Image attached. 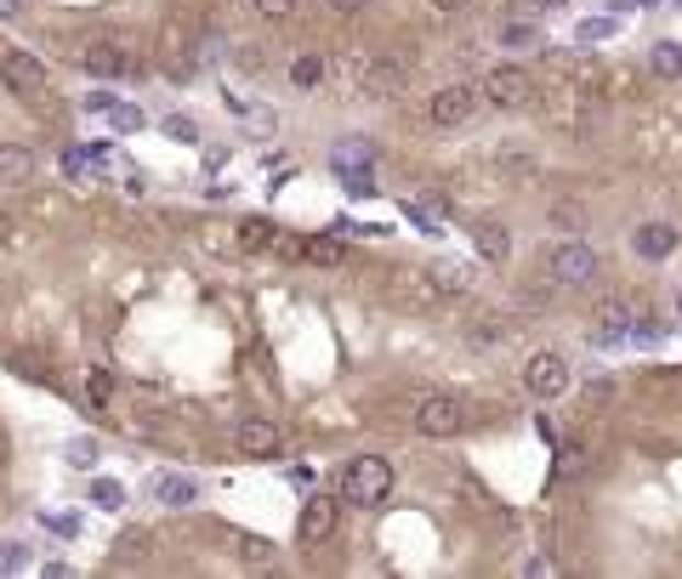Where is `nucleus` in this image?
I'll return each instance as SVG.
<instances>
[{"mask_svg": "<svg viewBox=\"0 0 682 579\" xmlns=\"http://www.w3.org/2000/svg\"><path fill=\"white\" fill-rule=\"evenodd\" d=\"M0 460H7V443H0Z\"/></svg>", "mask_w": 682, "mask_h": 579, "instance_id": "obj_43", "label": "nucleus"}, {"mask_svg": "<svg viewBox=\"0 0 682 579\" xmlns=\"http://www.w3.org/2000/svg\"><path fill=\"white\" fill-rule=\"evenodd\" d=\"M12 369H18V375H23V381H46V387H52V381H57V375H52V369H46V364H41V358H12Z\"/></svg>", "mask_w": 682, "mask_h": 579, "instance_id": "obj_32", "label": "nucleus"}, {"mask_svg": "<svg viewBox=\"0 0 682 579\" xmlns=\"http://www.w3.org/2000/svg\"><path fill=\"white\" fill-rule=\"evenodd\" d=\"M676 7H682V0H676Z\"/></svg>", "mask_w": 682, "mask_h": 579, "instance_id": "obj_46", "label": "nucleus"}, {"mask_svg": "<svg viewBox=\"0 0 682 579\" xmlns=\"http://www.w3.org/2000/svg\"><path fill=\"white\" fill-rule=\"evenodd\" d=\"M233 449L245 460H273V455H279V426H273V421H239Z\"/></svg>", "mask_w": 682, "mask_h": 579, "instance_id": "obj_10", "label": "nucleus"}, {"mask_svg": "<svg viewBox=\"0 0 682 579\" xmlns=\"http://www.w3.org/2000/svg\"><path fill=\"white\" fill-rule=\"evenodd\" d=\"M324 7H330L336 18H353V12H364V7H370V0H324Z\"/></svg>", "mask_w": 682, "mask_h": 579, "instance_id": "obj_38", "label": "nucleus"}, {"mask_svg": "<svg viewBox=\"0 0 682 579\" xmlns=\"http://www.w3.org/2000/svg\"><path fill=\"white\" fill-rule=\"evenodd\" d=\"M330 159H336V165H370V159H375V148H370V143H341Z\"/></svg>", "mask_w": 682, "mask_h": 579, "instance_id": "obj_29", "label": "nucleus"}, {"mask_svg": "<svg viewBox=\"0 0 682 579\" xmlns=\"http://www.w3.org/2000/svg\"><path fill=\"white\" fill-rule=\"evenodd\" d=\"M330 534H336V500L330 494H307V505H301V539L319 545Z\"/></svg>", "mask_w": 682, "mask_h": 579, "instance_id": "obj_12", "label": "nucleus"}, {"mask_svg": "<svg viewBox=\"0 0 682 579\" xmlns=\"http://www.w3.org/2000/svg\"><path fill=\"white\" fill-rule=\"evenodd\" d=\"M290 80H296L301 91H314V86L324 80V63H319L314 52H307V57H296V63H290Z\"/></svg>", "mask_w": 682, "mask_h": 579, "instance_id": "obj_23", "label": "nucleus"}, {"mask_svg": "<svg viewBox=\"0 0 682 579\" xmlns=\"http://www.w3.org/2000/svg\"><path fill=\"white\" fill-rule=\"evenodd\" d=\"M165 136H170V143H199V125L188 114H170L165 120Z\"/></svg>", "mask_w": 682, "mask_h": 579, "instance_id": "obj_28", "label": "nucleus"}, {"mask_svg": "<svg viewBox=\"0 0 682 579\" xmlns=\"http://www.w3.org/2000/svg\"><path fill=\"white\" fill-rule=\"evenodd\" d=\"M359 86H364V91H370L375 102H393V97H404L409 75H404V63H393V57H375V63H364Z\"/></svg>", "mask_w": 682, "mask_h": 579, "instance_id": "obj_9", "label": "nucleus"}, {"mask_svg": "<svg viewBox=\"0 0 682 579\" xmlns=\"http://www.w3.org/2000/svg\"><path fill=\"white\" fill-rule=\"evenodd\" d=\"M12 227H18V222H12L7 211H0V245H12Z\"/></svg>", "mask_w": 682, "mask_h": 579, "instance_id": "obj_40", "label": "nucleus"}, {"mask_svg": "<svg viewBox=\"0 0 682 579\" xmlns=\"http://www.w3.org/2000/svg\"><path fill=\"white\" fill-rule=\"evenodd\" d=\"M608 34H614V18H586V23L574 29V41L592 46V41H608Z\"/></svg>", "mask_w": 682, "mask_h": 579, "instance_id": "obj_27", "label": "nucleus"}, {"mask_svg": "<svg viewBox=\"0 0 682 579\" xmlns=\"http://www.w3.org/2000/svg\"><path fill=\"white\" fill-rule=\"evenodd\" d=\"M535 7H540V12H558V7H569V0H535Z\"/></svg>", "mask_w": 682, "mask_h": 579, "instance_id": "obj_42", "label": "nucleus"}, {"mask_svg": "<svg viewBox=\"0 0 682 579\" xmlns=\"http://www.w3.org/2000/svg\"><path fill=\"white\" fill-rule=\"evenodd\" d=\"M648 68H654L660 80H682V46L676 41H660L654 57H648Z\"/></svg>", "mask_w": 682, "mask_h": 579, "instance_id": "obj_19", "label": "nucleus"}, {"mask_svg": "<svg viewBox=\"0 0 682 579\" xmlns=\"http://www.w3.org/2000/svg\"><path fill=\"white\" fill-rule=\"evenodd\" d=\"M472 245H477V256H484V261H506L512 256V233L484 216V222H472Z\"/></svg>", "mask_w": 682, "mask_h": 579, "instance_id": "obj_15", "label": "nucleus"}, {"mask_svg": "<svg viewBox=\"0 0 682 579\" xmlns=\"http://www.w3.org/2000/svg\"><path fill=\"white\" fill-rule=\"evenodd\" d=\"M86 392H91L97 403H109V398H114V375H109V369H91V375H86Z\"/></svg>", "mask_w": 682, "mask_h": 579, "instance_id": "obj_30", "label": "nucleus"}, {"mask_svg": "<svg viewBox=\"0 0 682 579\" xmlns=\"http://www.w3.org/2000/svg\"><path fill=\"white\" fill-rule=\"evenodd\" d=\"M416 432L421 437H455V432H466V403L450 398V392H427L416 403Z\"/></svg>", "mask_w": 682, "mask_h": 579, "instance_id": "obj_3", "label": "nucleus"}, {"mask_svg": "<svg viewBox=\"0 0 682 579\" xmlns=\"http://www.w3.org/2000/svg\"><path fill=\"white\" fill-rule=\"evenodd\" d=\"M427 7H432V12H466L472 0H427Z\"/></svg>", "mask_w": 682, "mask_h": 579, "instance_id": "obj_39", "label": "nucleus"}, {"mask_svg": "<svg viewBox=\"0 0 682 579\" xmlns=\"http://www.w3.org/2000/svg\"><path fill=\"white\" fill-rule=\"evenodd\" d=\"M546 279H558L563 290H586L597 279V250L586 245V238H563V245L546 250Z\"/></svg>", "mask_w": 682, "mask_h": 579, "instance_id": "obj_2", "label": "nucleus"}, {"mask_svg": "<svg viewBox=\"0 0 682 579\" xmlns=\"http://www.w3.org/2000/svg\"><path fill=\"white\" fill-rule=\"evenodd\" d=\"M239 557H245L251 568H267L273 557H279V545L262 539V534H239Z\"/></svg>", "mask_w": 682, "mask_h": 579, "instance_id": "obj_20", "label": "nucleus"}, {"mask_svg": "<svg viewBox=\"0 0 682 579\" xmlns=\"http://www.w3.org/2000/svg\"><path fill=\"white\" fill-rule=\"evenodd\" d=\"M114 125L120 131H143V109H114Z\"/></svg>", "mask_w": 682, "mask_h": 579, "instance_id": "obj_37", "label": "nucleus"}, {"mask_svg": "<svg viewBox=\"0 0 682 579\" xmlns=\"http://www.w3.org/2000/svg\"><path fill=\"white\" fill-rule=\"evenodd\" d=\"M552 222H558L563 233H580V227H586V211H580L574 199H558V204H552Z\"/></svg>", "mask_w": 682, "mask_h": 579, "instance_id": "obj_25", "label": "nucleus"}, {"mask_svg": "<svg viewBox=\"0 0 682 579\" xmlns=\"http://www.w3.org/2000/svg\"><path fill=\"white\" fill-rule=\"evenodd\" d=\"M524 387H529L535 398H563V392H569V358H563V353H535V358L524 364Z\"/></svg>", "mask_w": 682, "mask_h": 579, "instance_id": "obj_6", "label": "nucleus"}, {"mask_svg": "<svg viewBox=\"0 0 682 579\" xmlns=\"http://www.w3.org/2000/svg\"><path fill=\"white\" fill-rule=\"evenodd\" d=\"M91 505H97V511H120V505H125V483H114V477H97V483H91Z\"/></svg>", "mask_w": 682, "mask_h": 579, "instance_id": "obj_22", "label": "nucleus"}, {"mask_svg": "<svg viewBox=\"0 0 682 579\" xmlns=\"http://www.w3.org/2000/svg\"><path fill=\"white\" fill-rule=\"evenodd\" d=\"M239 238H245V250H262V245H267V238H273V227H267L262 216H251L245 227H239Z\"/></svg>", "mask_w": 682, "mask_h": 579, "instance_id": "obj_31", "label": "nucleus"}, {"mask_svg": "<svg viewBox=\"0 0 682 579\" xmlns=\"http://www.w3.org/2000/svg\"><path fill=\"white\" fill-rule=\"evenodd\" d=\"M0 80L18 97H46V63L29 52H0Z\"/></svg>", "mask_w": 682, "mask_h": 579, "instance_id": "obj_7", "label": "nucleus"}, {"mask_svg": "<svg viewBox=\"0 0 682 579\" xmlns=\"http://www.w3.org/2000/svg\"><path fill=\"white\" fill-rule=\"evenodd\" d=\"M341 170V182H348V193H375V182H370V165H336Z\"/></svg>", "mask_w": 682, "mask_h": 579, "instance_id": "obj_26", "label": "nucleus"}, {"mask_svg": "<svg viewBox=\"0 0 682 579\" xmlns=\"http://www.w3.org/2000/svg\"><path fill=\"white\" fill-rule=\"evenodd\" d=\"M29 563V552H23V545H0V574H18Z\"/></svg>", "mask_w": 682, "mask_h": 579, "instance_id": "obj_34", "label": "nucleus"}, {"mask_svg": "<svg viewBox=\"0 0 682 579\" xmlns=\"http://www.w3.org/2000/svg\"><path fill=\"white\" fill-rule=\"evenodd\" d=\"M637 7H648V0H637Z\"/></svg>", "mask_w": 682, "mask_h": 579, "instance_id": "obj_44", "label": "nucleus"}, {"mask_svg": "<svg viewBox=\"0 0 682 579\" xmlns=\"http://www.w3.org/2000/svg\"><path fill=\"white\" fill-rule=\"evenodd\" d=\"M676 307H682V296H676Z\"/></svg>", "mask_w": 682, "mask_h": 579, "instance_id": "obj_45", "label": "nucleus"}, {"mask_svg": "<svg viewBox=\"0 0 682 579\" xmlns=\"http://www.w3.org/2000/svg\"><path fill=\"white\" fill-rule=\"evenodd\" d=\"M393 494V466L382 455H359L341 466V500L348 505H382Z\"/></svg>", "mask_w": 682, "mask_h": 579, "instance_id": "obj_1", "label": "nucleus"}, {"mask_svg": "<svg viewBox=\"0 0 682 579\" xmlns=\"http://www.w3.org/2000/svg\"><path fill=\"white\" fill-rule=\"evenodd\" d=\"M256 12H262V18H273V23H285V18L296 12V0H256Z\"/></svg>", "mask_w": 682, "mask_h": 579, "instance_id": "obj_33", "label": "nucleus"}, {"mask_svg": "<svg viewBox=\"0 0 682 579\" xmlns=\"http://www.w3.org/2000/svg\"><path fill=\"white\" fill-rule=\"evenodd\" d=\"M23 12V0H0V18H18Z\"/></svg>", "mask_w": 682, "mask_h": 579, "instance_id": "obj_41", "label": "nucleus"}, {"mask_svg": "<svg viewBox=\"0 0 682 579\" xmlns=\"http://www.w3.org/2000/svg\"><path fill=\"white\" fill-rule=\"evenodd\" d=\"M535 97V80L524 75L518 63H501L484 75V102H495V109H524V102Z\"/></svg>", "mask_w": 682, "mask_h": 579, "instance_id": "obj_4", "label": "nucleus"}, {"mask_svg": "<svg viewBox=\"0 0 682 579\" xmlns=\"http://www.w3.org/2000/svg\"><path fill=\"white\" fill-rule=\"evenodd\" d=\"M86 109H91V114H114V109H120V102H114L109 91H91V97H86Z\"/></svg>", "mask_w": 682, "mask_h": 579, "instance_id": "obj_36", "label": "nucleus"}, {"mask_svg": "<svg viewBox=\"0 0 682 579\" xmlns=\"http://www.w3.org/2000/svg\"><path fill=\"white\" fill-rule=\"evenodd\" d=\"M80 68L86 75H102V80H125V75H136V57L120 41H91L80 52Z\"/></svg>", "mask_w": 682, "mask_h": 579, "instance_id": "obj_8", "label": "nucleus"}, {"mask_svg": "<svg viewBox=\"0 0 682 579\" xmlns=\"http://www.w3.org/2000/svg\"><path fill=\"white\" fill-rule=\"evenodd\" d=\"M301 256L319 261V267H341V261H348V245H341V238H307Z\"/></svg>", "mask_w": 682, "mask_h": 579, "instance_id": "obj_18", "label": "nucleus"}, {"mask_svg": "<svg viewBox=\"0 0 682 579\" xmlns=\"http://www.w3.org/2000/svg\"><path fill=\"white\" fill-rule=\"evenodd\" d=\"M148 494H154L160 505H194V500H199L194 477H183V471H160V477H148Z\"/></svg>", "mask_w": 682, "mask_h": 579, "instance_id": "obj_13", "label": "nucleus"}, {"mask_svg": "<svg viewBox=\"0 0 682 579\" xmlns=\"http://www.w3.org/2000/svg\"><path fill=\"white\" fill-rule=\"evenodd\" d=\"M501 46L529 52V46H540V29H535V23H506V29H501Z\"/></svg>", "mask_w": 682, "mask_h": 579, "instance_id": "obj_24", "label": "nucleus"}, {"mask_svg": "<svg viewBox=\"0 0 682 579\" xmlns=\"http://www.w3.org/2000/svg\"><path fill=\"white\" fill-rule=\"evenodd\" d=\"M432 285H438L443 296H461V290L472 285V267H466V261H438V267H432Z\"/></svg>", "mask_w": 682, "mask_h": 579, "instance_id": "obj_17", "label": "nucleus"}, {"mask_svg": "<svg viewBox=\"0 0 682 579\" xmlns=\"http://www.w3.org/2000/svg\"><path fill=\"white\" fill-rule=\"evenodd\" d=\"M68 460H75V466H91V460H97V443H91V437H75V443H68Z\"/></svg>", "mask_w": 682, "mask_h": 579, "instance_id": "obj_35", "label": "nucleus"}, {"mask_svg": "<svg viewBox=\"0 0 682 579\" xmlns=\"http://www.w3.org/2000/svg\"><path fill=\"white\" fill-rule=\"evenodd\" d=\"M597 319H603V324H597V341H603V347H614V341H626V335H631L626 307H620V301H603V307H597Z\"/></svg>", "mask_w": 682, "mask_h": 579, "instance_id": "obj_16", "label": "nucleus"}, {"mask_svg": "<svg viewBox=\"0 0 682 579\" xmlns=\"http://www.w3.org/2000/svg\"><path fill=\"white\" fill-rule=\"evenodd\" d=\"M34 182V154L18 143H0V188H29Z\"/></svg>", "mask_w": 682, "mask_h": 579, "instance_id": "obj_14", "label": "nucleus"}, {"mask_svg": "<svg viewBox=\"0 0 682 579\" xmlns=\"http://www.w3.org/2000/svg\"><path fill=\"white\" fill-rule=\"evenodd\" d=\"M114 563H120V568H131V563H148V534H143V528L120 534V552H114Z\"/></svg>", "mask_w": 682, "mask_h": 579, "instance_id": "obj_21", "label": "nucleus"}, {"mask_svg": "<svg viewBox=\"0 0 682 579\" xmlns=\"http://www.w3.org/2000/svg\"><path fill=\"white\" fill-rule=\"evenodd\" d=\"M631 250H637L642 261H666V256L676 250V227H671V222H642V227L631 233Z\"/></svg>", "mask_w": 682, "mask_h": 579, "instance_id": "obj_11", "label": "nucleus"}, {"mask_svg": "<svg viewBox=\"0 0 682 579\" xmlns=\"http://www.w3.org/2000/svg\"><path fill=\"white\" fill-rule=\"evenodd\" d=\"M477 97H484V86H443V91H432V125H443V131H455V125H466L472 114H477Z\"/></svg>", "mask_w": 682, "mask_h": 579, "instance_id": "obj_5", "label": "nucleus"}]
</instances>
